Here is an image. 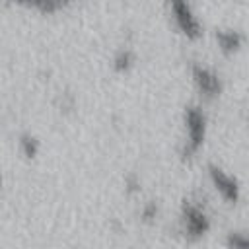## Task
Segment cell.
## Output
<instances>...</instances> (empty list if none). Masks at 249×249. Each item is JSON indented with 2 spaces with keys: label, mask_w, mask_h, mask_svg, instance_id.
<instances>
[{
  "label": "cell",
  "mask_w": 249,
  "mask_h": 249,
  "mask_svg": "<svg viewBox=\"0 0 249 249\" xmlns=\"http://www.w3.org/2000/svg\"><path fill=\"white\" fill-rule=\"evenodd\" d=\"M208 175H210L212 183L216 185V189L222 193L224 198H228V200H237L239 198V185H237L233 175H230L228 171H224L222 167H218L214 163L208 165Z\"/></svg>",
  "instance_id": "5b68a950"
},
{
  "label": "cell",
  "mask_w": 249,
  "mask_h": 249,
  "mask_svg": "<svg viewBox=\"0 0 249 249\" xmlns=\"http://www.w3.org/2000/svg\"><path fill=\"white\" fill-rule=\"evenodd\" d=\"M204 134H206V117L202 109L198 105H187L185 107V140H183L181 154L183 156L195 154L204 142Z\"/></svg>",
  "instance_id": "6da1fadb"
},
{
  "label": "cell",
  "mask_w": 249,
  "mask_h": 249,
  "mask_svg": "<svg viewBox=\"0 0 249 249\" xmlns=\"http://www.w3.org/2000/svg\"><path fill=\"white\" fill-rule=\"evenodd\" d=\"M216 41H218L222 51L231 53V51H237L241 47L243 35L237 29H216Z\"/></svg>",
  "instance_id": "8992f818"
},
{
  "label": "cell",
  "mask_w": 249,
  "mask_h": 249,
  "mask_svg": "<svg viewBox=\"0 0 249 249\" xmlns=\"http://www.w3.org/2000/svg\"><path fill=\"white\" fill-rule=\"evenodd\" d=\"M191 72H193V80H195L196 88L200 89V93H204L206 97L220 93V89H222L220 76L212 68H208L204 64H193Z\"/></svg>",
  "instance_id": "277c9868"
},
{
  "label": "cell",
  "mask_w": 249,
  "mask_h": 249,
  "mask_svg": "<svg viewBox=\"0 0 249 249\" xmlns=\"http://www.w3.org/2000/svg\"><path fill=\"white\" fill-rule=\"evenodd\" d=\"M0 189H2V175H0Z\"/></svg>",
  "instance_id": "30bf717a"
},
{
  "label": "cell",
  "mask_w": 249,
  "mask_h": 249,
  "mask_svg": "<svg viewBox=\"0 0 249 249\" xmlns=\"http://www.w3.org/2000/svg\"><path fill=\"white\" fill-rule=\"evenodd\" d=\"M226 241L231 249H249V235H245L241 231H230Z\"/></svg>",
  "instance_id": "9c48e42d"
},
{
  "label": "cell",
  "mask_w": 249,
  "mask_h": 249,
  "mask_svg": "<svg viewBox=\"0 0 249 249\" xmlns=\"http://www.w3.org/2000/svg\"><path fill=\"white\" fill-rule=\"evenodd\" d=\"M181 220H183V231L187 237L196 239L200 237L206 230H208V218L204 214V210L193 202H183V212H181Z\"/></svg>",
  "instance_id": "3957f363"
},
{
  "label": "cell",
  "mask_w": 249,
  "mask_h": 249,
  "mask_svg": "<svg viewBox=\"0 0 249 249\" xmlns=\"http://www.w3.org/2000/svg\"><path fill=\"white\" fill-rule=\"evenodd\" d=\"M169 8H171V18H173V21H175V25L179 27L181 33H185L191 39L200 35V19L193 12L191 4H187V2H171Z\"/></svg>",
  "instance_id": "7a4b0ae2"
},
{
  "label": "cell",
  "mask_w": 249,
  "mask_h": 249,
  "mask_svg": "<svg viewBox=\"0 0 249 249\" xmlns=\"http://www.w3.org/2000/svg\"><path fill=\"white\" fill-rule=\"evenodd\" d=\"M132 62H134V53L130 49H126V47L119 49L117 54L113 56V66H115V70H121V72L128 70L132 66Z\"/></svg>",
  "instance_id": "52a82bcc"
},
{
  "label": "cell",
  "mask_w": 249,
  "mask_h": 249,
  "mask_svg": "<svg viewBox=\"0 0 249 249\" xmlns=\"http://www.w3.org/2000/svg\"><path fill=\"white\" fill-rule=\"evenodd\" d=\"M39 140L33 136V134H21L19 136V150L23 152V156L27 158H35L37 152H39Z\"/></svg>",
  "instance_id": "ba28073f"
}]
</instances>
